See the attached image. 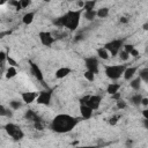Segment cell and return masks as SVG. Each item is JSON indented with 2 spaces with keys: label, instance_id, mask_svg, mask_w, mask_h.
<instances>
[{
  "label": "cell",
  "instance_id": "ffe728a7",
  "mask_svg": "<svg viewBox=\"0 0 148 148\" xmlns=\"http://www.w3.org/2000/svg\"><path fill=\"white\" fill-rule=\"evenodd\" d=\"M32 126H34V128H35L36 131H44V130L46 128V121L40 118L39 120L35 121V123L32 124Z\"/></svg>",
  "mask_w": 148,
  "mask_h": 148
},
{
  "label": "cell",
  "instance_id": "60d3db41",
  "mask_svg": "<svg viewBox=\"0 0 148 148\" xmlns=\"http://www.w3.org/2000/svg\"><path fill=\"white\" fill-rule=\"evenodd\" d=\"M3 5H6V1H0V6H3Z\"/></svg>",
  "mask_w": 148,
  "mask_h": 148
},
{
  "label": "cell",
  "instance_id": "44dd1931",
  "mask_svg": "<svg viewBox=\"0 0 148 148\" xmlns=\"http://www.w3.org/2000/svg\"><path fill=\"white\" fill-rule=\"evenodd\" d=\"M141 83H142L141 79H140L139 76H135V77H133V79L131 80L130 86H131V88H132V89H134V90H139V89H140V87H141Z\"/></svg>",
  "mask_w": 148,
  "mask_h": 148
},
{
  "label": "cell",
  "instance_id": "8fae6325",
  "mask_svg": "<svg viewBox=\"0 0 148 148\" xmlns=\"http://www.w3.org/2000/svg\"><path fill=\"white\" fill-rule=\"evenodd\" d=\"M30 65V73L32 74V76L37 80V81H40V82H43L44 81V74H43V72L40 71V68H39V66L38 65H36V64H34V62H29Z\"/></svg>",
  "mask_w": 148,
  "mask_h": 148
},
{
  "label": "cell",
  "instance_id": "4fadbf2b",
  "mask_svg": "<svg viewBox=\"0 0 148 148\" xmlns=\"http://www.w3.org/2000/svg\"><path fill=\"white\" fill-rule=\"evenodd\" d=\"M71 72H72V69H71L69 67L62 66V67H59V68L54 72V76H56V79L61 80V79H65L66 76H68V75L71 74Z\"/></svg>",
  "mask_w": 148,
  "mask_h": 148
},
{
  "label": "cell",
  "instance_id": "1f68e13d",
  "mask_svg": "<svg viewBox=\"0 0 148 148\" xmlns=\"http://www.w3.org/2000/svg\"><path fill=\"white\" fill-rule=\"evenodd\" d=\"M116 106H117V109H119V110H123V109H125L126 106H127V103L125 102V101H123V99H117L116 101Z\"/></svg>",
  "mask_w": 148,
  "mask_h": 148
},
{
  "label": "cell",
  "instance_id": "4316f807",
  "mask_svg": "<svg viewBox=\"0 0 148 148\" xmlns=\"http://www.w3.org/2000/svg\"><path fill=\"white\" fill-rule=\"evenodd\" d=\"M139 77L141 79V81L143 83H147L148 82V68H143L139 72Z\"/></svg>",
  "mask_w": 148,
  "mask_h": 148
},
{
  "label": "cell",
  "instance_id": "d6986e66",
  "mask_svg": "<svg viewBox=\"0 0 148 148\" xmlns=\"http://www.w3.org/2000/svg\"><path fill=\"white\" fill-rule=\"evenodd\" d=\"M96 52H97V57L99 59H102V60H109L110 59V54L105 50V47H99V49H97Z\"/></svg>",
  "mask_w": 148,
  "mask_h": 148
},
{
  "label": "cell",
  "instance_id": "f546056e",
  "mask_svg": "<svg viewBox=\"0 0 148 148\" xmlns=\"http://www.w3.org/2000/svg\"><path fill=\"white\" fill-rule=\"evenodd\" d=\"M118 57H119V59H120V61H124V62H126V61H128L130 60V54L127 53V52H125L124 50H121L119 53H118Z\"/></svg>",
  "mask_w": 148,
  "mask_h": 148
},
{
  "label": "cell",
  "instance_id": "277c9868",
  "mask_svg": "<svg viewBox=\"0 0 148 148\" xmlns=\"http://www.w3.org/2000/svg\"><path fill=\"white\" fill-rule=\"evenodd\" d=\"M5 131L6 133L15 141H18V140H22L24 138V132L23 130L21 128V126H18L17 124L15 123H7L5 125Z\"/></svg>",
  "mask_w": 148,
  "mask_h": 148
},
{
  "label": "cell",
  "instance_id": "7c38bea8",
  "mask_svg": "<svg viewBox=\"0 0 148 148\" xmlns=\"http://www.w3.org/2000/svg\"><path fill=\"white\" fill-rule=\"evenodd\" d=\"M136 71H138V67H135V66L126 67V68L124 69V73H123V77H124V80H126V81H131V80L135 76Z\"/></svg>",
  "mask_w": 148,
  "mask_h": 148
},
{
  "label": "cell",
  "instance_id": "f1b7e54d",
  "mask_svg": "<svg viewBox=\"0 0 148 148\" xmlns=\"http://www.w3.org/2000/svg\"><path fill=\"white\" fill-rule=\"evenodd\" d=\"M83 77H84L88 82H94V80H95V74H94L92 72L86 69V72L83 73Z\"/></svg>",
  "mask_w": 148,
  "mask_h": 148
},
{
  "label": "cell",
  "instance_id": "5bb4252c",
  "mask_svg": "<svg viewBox=\"0 0 148 148\" xmlns=\"http://www.w3.org/2000/svg\"><path fill=\"white\" fill-rule=\"evenodd\" d=\"M79 110H80L81 117H82L83 119H89V118H91L92 112H94L90 108H88V106H87V105H84V104H80Z\"/></svg>",
  "mask_w": 148,
  "mask_h": 148
},
{
  "label": "cell",
  "instance_id": "836d02e7",
  "mask_svg": "<svg viewBox=\"0 0 148 148\" xmlns=\"http://www.w3.org/2000/svg\"><path fill=\"white\" fill-rule=\"evenodd\" d=\"M118 120H119V116H112V117H110V119H109V124H110L111 126H113V125H116V124L118 123Z\"/></svg>",
  "mask_w": 148,
  "mask_h": 148
},
{
  "label": "cell",
  "instance_id": "d4e9b609",
  "mask_svg": "<svg viewBox=\"0 0 148 148\" xmlns=\"http://www.w3.org/2000/svg\"><path fill=\"white\" fill-rule=\"evenodd\" d=\"M95 6H96V2H95V1H84V6H83L82 12L94 10V9H95Z\"/></svg>",
  "mask_w": 148,
  "mask_h": 148
},
{
  "label": "cell",
  "instance_id": "52a82bcc",
  "mask_svg": "<svg viewBox=\"0 0 148 148\" xmlns=\"http://www.w3.org/2000/svg\"><path fill=\"white\" fill-rule=\"evenodd\" d=\"M52 99V92L50 90H40L38 91V96L36 98V103L39 105H49Z\"/></svg>",
  "mask_w": 148,
  "mask_h": 148
},
{
  "label": "cell",
  "instance_id": "83f0119b",
  "mask_svg": "<svg viewBox=\"0 0 148 148\" xmlns=\"http://www.w3.org/2000/svg\"><path fill=\"white\" fill-rule=\"evenodd\" d=\"M10 116H12V111L0 104V117H10Z\"/></svg>",
  "mask_w": 148,
  "mask_h": 148
},
{
  "label": "cell",
  "instance_id": "7a4b0ae2",
  "mask_svg": "<svg viewBox=\"0 0 148 148\" xmlns=\"http://www.w3.org/2000/svg\"><path fill=\"white\" fill-rule=\"evenodd\" d=\"M81 16H82V10L69 9L61 17H59L56 21V24L60 28H65V29H68L71 31H74L77 29V27L80 24Z\"/></svg>",
  "mask_w": 148,
  "mask_h": 148
},
{
  "label": "cell",
  "instance_id": "4dcf8cb0",
  "mask_svg": "<svg viewBox=\"0 0 148 148\" xmlns=\"http://www.w3.org/2000/svg\"><path fill=\"white\" fill-rule=\"evenodd\" d=\"M22 103L23 102H20V101H12V102H9V106L12 110H18V109H21Z\"/></svg>",
  "mask_w": 148,
  "mask_h": 148
},
{
  "label": "cell",
  "instance_id": "e575fe53",
  "mask_svg": "<svg viewBox=\"0 0 148 148\" xmlns=\"http://www.w3.org/2000/svg\"><path fill=\"white\" fill-rule=\"evenodd\" d=\"M9 5L13 6V7H15L16 10H21V9H22V8H21V5H20V0H18V1H10Z\"/></svg>",
  "mask_w": 148,
  "mask_h": 148
},
{
  "label": "cell",
  "instance_id": "8d00e7d4",
  "mask_svg": "<svg viewBox=\"0 0 148 148\" xmlns=\"http://www.w3.org/2000/svg\"><path fill=\"white\" fill-rule=\"evenodd\" d=\"M140 105H143L145 109H147V106H148V98L147 97H142L141 102H140Z\"/></svg>",
  "mask_w": 148,
  "mask_h": 148
},
{
  "label": "cell",
  "instance_id": "2e32d148",
  "mask_svg": "<svg viewBox=\"0 0 148 148\" xmlns=\"http://www.w3.org/2000/svg\"><path fill=\"white\" fill-rule=\"evenodd\" d=\"M3 74H5V77H6L7 80H12V79H14V77L17 75V69H16V67L8 66V67H6Z\"/></svg>",
  "mask_w": 148,
  "mask_h": 148
},
{
  "label": "cell",
  "instance_id": "ac0fdd59",
  "mask_svg": "<svg viewBox=\"0 0 148 148\" xmlns=\"http://www.w3.org/2000/svg\"><path fill=\"white\" fill-rule=\"evenodd\" d=\"M34 18H35V12H28L23 15L22 17V22L25 24V25H29L34 22Z\"/></svg>",
  "mask_w": 148,
  "mask_h": 148
},
{
  "label": "cell",
  "instance_id": "9c48e42d",
  "mask_svg": "<svg viewBox=\"0 0 148 148\" xmlns=\"http://www.w3.org/2000/svg\"><path fill=\"white\" fill-rule=\"evenodd\" d=\"M84 66H86L87 71H90V72H92L94 74L98 73L99 62H98L97 57H89V58H86V59H84Z\"/></svg>",
  "mask_w": 148,
  "mask_h": 148
},
{
  "label": "cell",
  "instance_id": "9a60e30c",
  "mask_svg": "<svg viewBox=\"0 0 148 148\" xmlns=\"http://www.w3.org/2000/svg\"><path fill=\"white\" fill-rule=\"evenodd\" d=\"M24 117H25V119H27L28 121H30L31 124H34L35 121H37V120L40 119L39 114H38L36 111H34V110H27L25 113H24Z\"/></svg>",
  "mask_w": 148,
  "mask_h": 148
},
{
  "label": "cell",
  "instance_id": "3957f363",
  "mask_svg": "<svg viewBox=\"0 0 148 148\" xmlns=\"http://www.w3.org/2000/svg\"><path fill=\"white\" fill-rule=\"evenodd\" d=\"M126 68L125 65H105L104 66V73L106 77L111 80H118L120 76H123L124 69Z\"/></svg>",
  "mask_w": 148,
  "mask_h": 148
},
{
  "label": "cell",
  "instance_id": "30bf717a",
  "mask_svg": "<svg viewBox=\"0 0 148 148\" xmlns=\"http://www.w3.org/2000/svg\"><path fill=\"white\" fill-rule=\"evenodd\" d=\"M38 96V91H24L21 92V99L25 104H31L36 102V98Z\"/></svg>",
  "mask_w": 148,
  "mask_h": 148
},
{
  "label": "cell",
  "instance_id": "484cf974",
  "mask_svg": "<svg viewBox=\"0 0 148 148\" xmlns=\"http://www.w3.org/2000/svg\"><path fill=\"white\" fill-rule=\"evenodd\" d=\"M82 15L84 16L86 20L88 21H92L95 17H96V10H89V12H82Z\"/></svg>",
  "mask_w": 148,
  "mask_h": 148
},
{
  "label": "cell",
  "instance_id": "8992f818",
  "mask_svg": "<svg viewBox=\"0 0 148 148\" xmlns=\"http://www.w3.org/2000/svg\"><path fill=\"white\" fill-rule=\"evenodd\" d=\"M123 45H124V42L121 39H112L111 42L106 43L104 47L109 52L110 57H116L123 50Z\"/></svg>",
  "mask_w": 148,
  "mask_h": 148
},
{
  "label": "cell",
  "instance_id": "7402d4cb",
  "mask_svg": "<svg viewBox=\"0 0 148 148\" xmlns=\"http://www.w3.org/2000/svg\"><path fill=\"white\" fill-rule=\"evenodd\" d=\"M7 57H8V53L0 50V69H6V64H7Z\"/></svg>",
  "mask_w": 148,
  "mask_h": 148
},
{
  "label": "cell",
  "instance_id": "f35d334b",
  "mask_svg": "<svg viewBox=\"0 0 148 148\" xmlns=\"http://www.w3.org/2000/svg\"><path fill=\"white\" fill-rule=\"evenodd\" d=\"M75 148H96L94 146H80V147H75Z\"/></svg>",
  "mask_w": 148,
  "mask_h": 148
},
{
  "label": "cell",
  "instance_id": "e0dca14e",
  "mask_svg": "<svg viewBox=\"0 0 148 148\" xmlns=\"http://www.w3.org/2000/svg\"><path fill=\"white\" fill-rule=\"evenodd\" d=\"M119 89H120V83H109L106 87V92L112 96V95L118 94Z\"/></svg>",
  "mask_w": 148,
  "mask_h": 148
},
{
  "label": "cell",
  "instance_id": "d590c367",
  "mask_svg": "<svg viewBox=\"0 0 148 148\" xmlns=\"http://www.w3.org/2000/svg\"><path fill=\"white\" fill-rule=\"evenodd\" d=\"M140 56V52H139V50H136L135 47L130 52V57H133V58H138Z\"/></svg>",
  "mask_w": 148,
  "mask_h": 148
},
{
  "label": "cell",
  "instance_id": "603a6c76",
  "mask_svg": "<svg viewBox=\"0 0 148 148\" xmlns=\"http://www.w3.org/2000/svg\"><path fill=\"white\" fill-rule=\"evenodd\" d=\"M108 15H109V8L108 7H103V8H99L96 10V16L99 18H104Z\"/></svg>",
  "mask_w": 148,
  "mask_h": 148
},
{
  "label": "cell",
  "instance_id": "5b68a950",
  "mask_svg": "<svg viewBox=\"0 0 148 148\" xmlns=\"http://www.w3.org/2000/svg\"><path fill=\"white\" fill-rule=\"evenodd\" d=\"M101 103H102V97L99 95H87V96H83L80 99V104L87 105L92 111L97 110L101 106Z\"/></svg>",
  "mask_w": 148,
  "mask_h": 148
},
{
  "label": "cell",
  "instance_id": "b9f144b4",
  "mask_svg": "<svg viewBox=\"0 0 148 148\" xmlns=\"http://www.w3.org/2000/svg\"><path fill=\"white\" fill-rule=\"evenodd\" d=\"M143 29H145V30H147V29H148V28H147V23H145V24H143Z\"/></svg>",
  "mask_w": 148,
  "mask_h": 148
},
{
  "label": "cell",
  "instance_id": "ba28073f",
  "mask_svg": "<svg viewBox=\"0 0 148 148\" xmlns=\"http://www.w3.org/2000/svg\"><path fill=\"white\" fill-rule=\"evenodd\" d=\"M38 37H39V40L40 43L44 45V46H51L57 39L54 37V35L50 31H40L38 34Z\"/></svg>",
  "mask_w": 148,
  "mask_h": 148
},
{
  "label": "cell",
  "instance_id": "d6a6232c",
  "mask_svg": "<svg viewBox=\"0 0 148 148\" xmlns=\"http://www.w3.org/2000/svg\"><path fill=\"white\" fill-rule=\"evenodd\" d=\"M20 5H21L22 9H25L31 5V1L30 0H20Z\"/></svg>",
  "mask_w": 148,
  "mask_h": 148
},
{
  "label": "cell",
  "instance_id": "cb8c5ba5",
  "mask_svg": "<svg viewBox=\"0 0 148 148\" xmlns=\"http://www.w3.org/2000/svg\"><path fill=\"white\" fill-rule=\"evenodd\" d=\"M141 98H142V96H141L140 92L133 94V95L131 96V104H133V105H140Z\"/></svg>",
  "mask_w": 148,
  "mask_h": 148
},
{
  "label": "cell",
  "instance_id": "ab89813d",
  "mask_svg": "<svg viewBox=\"0 0 148 148\" xmlns=\"http://www.w3.org/2000/svg\"><path fill=\"white\" fill-rule=\"evenodd\" d=\"M120 22H123V23H127L128 20H127V17H121V18H120Z\"/></svg>",
  "mask_w": 148,
  "mask_h": 148
},
{
  "label": "cell",
  "instance_id": "6da1fadb",
  "mask_svg": "<svg viewBox=\"0 0 148 148\" xmlns=\"http://www.w3.org/2000/svg\"><path fill=\"white\" fill-rule=\"evenodd\" d=\"M77 121H79V119L71 114L59 113L51 120L50 127L52 131H54L57 133H67L76 126Z\"/></svg>",
  "mask_w": 148,
  "mask_h": 148
},
{
  "label": "cell",
  "instance_id": "74e56055",
  "mask_svg": "<svg viewBox=\"0 0 148 148\" xmlns=\"http://www.w3.org/2000/svg\"><path fill=\"white\" fill-rule=\"evenodd\" d=\"M142 114H143V119H148V110L147 109L142 110Z\"/></svg>",
  "mask_w": 148,
  "mask_h": 148
}]
</instances>
